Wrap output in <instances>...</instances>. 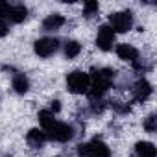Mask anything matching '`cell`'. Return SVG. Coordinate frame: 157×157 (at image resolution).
Listing matches in <instances>:
<instances>
[{"instance_id":"obj_8","label":"cell","mask_w":157,"mask_h":157,"mask_svg":"<svg viewBox=\"0 0 157 157\" xmlns=\"http://www.w3.org/2000/svg\"><path fill=\"white\" fill-rule=\"evenodd\" d=\"M113 43H115V32L111 30V26L102 24V26L98 28V35H96V44H98V48L104 50V52H107V50H111Z\"/></svg>"},{"instance_id":"obj_13","label":"cell","mask_w":157,"mask_h":157,"mask_svg":"<svg viewBox=\"0 0 157 157\" xmlns=\"http://www.w3.org/2000/svg\"><path fill=\"white\" fill-rule=\"evenodd\" d=\"M135 153L139 157H155L157 150L151 142H137L135 144Z\"/></svg>"},{"instance_id":"obj_12","label":"cell","mask_w":157,"mask_h":157,"mask_svg":"<svg viewBox=\"0 0 157 157\" xmlns=\"http://www.w3.org/2000/svg\"><path fill=\"white\" fill-rule=\"evenodd\" d=\"M26 140H28L30 146L41 148V146L44 144V140H46V135H44V131H41V129H30L28 135H26Z\"/></svg>"},{"instance_id":"obj_5","label":"cell","mask_w":157,"mask_h":157,"mask_svg":"<svg viewBox=\"0 0 157 157\" xmlns=\"http://www.w3.org/2000/svg\"><path fill=\"white\" fill-rule=\"evenodd\" d=\"M44 135L56 142H67L72 139V126L65 124V122H54L48 129H44Z\"/></svg>"},{"instance_id":"obj_9","label":"cell","mask_w":157,"mask_h":157,"mask_svg":"<svg viewBox=\"0 0 157 157\" xmlns=\"http://www.w3.org/2000/svg\"><path fill=\"white\" fill-rule=\"evenodd\" d=\"M117 56H118L120 59H124V61H135V59L139 57V50H137L133 44L122 43V44L117 46Z\"/></svg>"},{"instance_id":"obj_1","label":"cell","mask_w":157,"mask_h":157,"mask_svg":"<svg viewBox=\"0 0 157 157\" xmlns=\"http://www.w3.org/2000/svg\"><path fill=\"white\" fill-rule=\"evenodd\" d=\"M115 80V72L111 68H100V70H93L89 74V94L93 98L102 96L113 83Z\"/></svg>"},{"instance_id":"obj_10","label":"cell","mask_w":157,"mask_h":157,"mask_svg":"<svg viewBox=\"0 0 157 157\" xmlns=\"http://www.w3.org/2000/svg\"><path fill=\"white\" fill-rule=\"evenodd\" d=\"M150 94H151V85L142 78V80H139L137 85H135V98L139 102H144V100L150 98Z\"/></svg>"},{"instance_id":"obj_7","label":"cell","mask_w":157,"mask_h":157,"mask_svg":"<svg viewBox=\"0 0 157 157\" xmlns=\"http://www.w3.org/2000/svg\"><path fill=\"white\" fill-rule=\"evenodd\" d=\"M59 48V41L54 39V37H43L39 41H35L33 44V50L39 57H50L52 54H56Z\"/></svg>"},{"instance_id":"obj_3","label":"cell","mask_w":157,"mask_h":157,"mask_svg":"<svg viewBox=\"0 0 157 157\" xmlns=\"http://www.w3.org/2000/svg\"><path fill=\"white\" fill-rule=\"evenodd\" d=\"M67 87L74 94H82L89 91V74L82 70H74L67 76Z\"/></svg>"},{"instance_id":"obj_11","label":"cell","mask_w":157,"mask_h":157,"mask_svg":"<svg viewBox=\"0 0 157 157\" xmlns=\"http://www.w3.org/2000/svg\"><path fill=\"white\" fill-rule=\"evenodd\" d=\"M63 24H65V19H63L61 15L54 13V15H48V17L43 21V30H44V32H54V30L61 28Z\"/></svg>"},{"instance_id":"obj_4","label":"cell","mask_w":157,"mask_h":157,"mask_svg":"<svg viewBox=\"0 0 157 157\" xmlns=\"http://www.w3.org/2000/svg\"><path fill=\"white\" fill-rule=\"evenodd\" d=\"M0 15L4 19L19 24L26 19L28 15V10L22 6V4H8V2H0Z\"/></svg>"},{"instance_id":"obj_15","label":"cell","mask_w":157,"mask_h":157,"mask_svg":"<svg viewBox=\"0 0 157 157\" xmlns=\"http://www.w3.org/2000/svg\"><path fill=\"white\" fill-rule=\"evenodd\" d=\"M80 52H82V44L78 43V41H67V43H65V56H67L68 59L76 57Z\"/></svg>"},{"instance_id":"obj_14","label":"cell","mask_w":157,"mask_h":157,"mask_svg":"<svg viewBox=\"0 0 157 157\" xmlns=\"http://www.w3.org/2000/svg\"><path fill=\"white\" fill-rule=\"evenodd\" d=\"M11 85H13V89H15L19 94H24V93H28V89H30V82H28V78H26L24 74H15Z\"/></svg>"},{"instance_id":"obj_2","label":"cell","mask_w":157,"mask_h":157,"mask_svg":"<svg viewBox=\"0 0 157 157\" xmlns=\"http://www.w3.org/2000/svg\"><path fill=\"white\" fill-rule=\"evenodd\" d=\"M78 155L80 157H111V150L107 144L100 139H93L85 144L78 146Z\"/></svg>"},{"instance_id":"obj_19","label":"cell","mask_w":157,"mask_h":157,"mask_svg":"<svg viewBox=\"0 0 157 157\" xmlns=\"http://www.w3.org/2000/svg\"><path fill=\"white\" fill-rule=\"evenodd\" d=\"M8 33V24L2 21V19H0V37H4Z\"/></svg>"},{"instance_id":"obj_18","label":"cell","mask_w":157,"mask_h":157,"mask_svg":"<svg viewBox=\"0 0 157 157\" xmlns=\"http://www.w3.org/2000/svg\"><path fill=\"white\" fill-rule=\"evenodd\" d=\"M155 120H157V118H155L153 115H151V117H148V118H146V122H144V129H146V131H150V133H153V131H155Z\"/></svg>"},{"instance_id":"obj_6","label":"cell","mask_w":157,"mask_h":157,"mask_svg":"<svg viewBox=\"0 0 157 157\" xmlns=\"http://www.w3.org/2000/svg\"><path fill=\"white\" fill-rule=\"evenodd\" d=\"M109 22H111V30L113 32H118V33H124L128 30H131L133 26V17L129 11H117L109 17Z\"/></svg>"},{"instance_id":"obj_20","label":"cell","mask_w":157,"mask_h":157,"mask_svg":"<svg viewBox=\"0 0 157 157\" xmlns=\"http://www.w3.org/2000/svg\"><path fill=\"white\" fill-rule=\"evenodd\" d=\"M59 102H52V111H59Z\"/></svg>"},{"instance_id":"obj_17","label":"cell","mask_w":157,"mask_h":157,"mask_svg":"<svg viewBox=\"0 0 157 157\" xmlns=\"http://www.w3.org/2000/svg\"><path fill=\"white\" fill-rule=\"evenodd\" d=\"M96 11H98V2H85V6H83V13H85L87 17H93Z\"/></svg>"},{"instance_id":"obj_16","label":"cell","mask_w":157,"mask_h":157,"mask_svg":"<svg viewBox=\"0 0 157 157\" xmlns=\"http://www.w3.org/2000/svg\"><path fill=\"white\" fill-rule=\"evenodd\" d=\"M39 122H41V126H43V129H48L54 122H56V118H54V115L50 113V111H41L39 113Z\"/></svg>"}]
</instances>
